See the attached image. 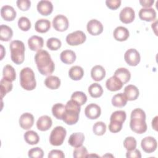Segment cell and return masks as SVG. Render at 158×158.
<instances>
[{
  "instance_id": "30",
  "label": "cell",
  "mask_w": 158,
  "mask_h": 158,
  "mask_svg": "<svg viewBox=\"0 0 158 158\" xmlns=\"http://www.w3.org/2000/svg\"><path fill=\"white\" fill-rule=\"evenodd\" d=\"M44 85L51 89H56L60 85V80L56 76L49 75L44 80Z\"/></svg>"
},
{
  "instance_id": "2",
  "label": "cell",
  "mask_w": 158,
  "mask_h": 158,
  "mask_svg": "<svg viewBox=\"0 0 158 158\" xmlns=\"http://www.w3.org/2000/svg\"><path fill=\"white\" fill-rule=\"evenodd\" d=\"M130 127L133 131L138 134H142L146 131L148 127L146 123V114L143 109L136 108L132 110Z\"/></svg>"
},
{
  "instance_id": "38",
  "label": "cell",
  "mask_w": 158,
  "mask_h": 158,
  "mask_svg": "<svg viewBox=\"0 0 158 158\" xmlns=\"http://www.w3.org/2000/svg\"><path fill=\"white\" fill-rule=\"evenodd\" d=\"M71 99L77 102L80 106H82L87 101V96L83 92L77 91L73 93Z\"/></svg>"
},
{
  "instance_id": "9",
  "label": "cell",
  "mask_w": 158,
  "mask_h": 158,
  "mask_svg": "<svg viewBox=\"0 0 158 158\" xmlns=\"http://www.w3.org/2000/svg\"><path fill=\"white\" fill-rule=\"evenodd\" d=\"M124 59L129 65L136 66L140 62V54L136 49L131 48L125 52Z\"/></svg>"
},
{
  "instance_id": "23",
  "label": "cell",
  "mask_w": 158,
  "mask_h": 158,
  "mask_svg": "<svg viewBox=\"0 0 158 158\" xmlns=\"http://www.w3.org/2000/svg\"><path fill=\"white\" fill-rule=\"evenodd\" d=\"M139 89L133 85H128L124 88V94L128 101H135L139 96Z\"/></svg>"
},
{
  "instance_id": "45",
  "label": "cell",
  "mask_w": 158,
  "mask_h": 158,
  "mask_svg": "<svg viewBox=\"0 0 158 158\" xmlns=\"http://www.w3.org/2000/svg\"><path fill=\"white\" fill-rule=\"evenodd\" d=\"M16 4L18 8L22 11L28 10L31 6V1L29 0H17Z\"/></svg>"
},
{
  "instance_id": "40",
  "label": "cell",
  "mask_w": 158,
  "mask_h": 158,
  "mask_svg": "<svg viewBox=\"0 0 158 158\" xmlns=\"http://www.w3.org/2000/svg\"><path fill=\"white\" fill-rule=\"evenodd\" d=\"M62 45V43L60 40L57 38H50L47 40L46 46L51 51L58 50Z\"/></svg>"
},
{
  "instance_id": "29",
  "label": "cell",
  "mask_w": 158,
  "mask_h": 158,
  "mask_svg": "<svg viewBox=\"0 0 158 158\" xmlns=\"http://www.w3.org/2000/svg\"><path fill=\"white\" fill-rule=\"evenodd\" d=\"M84 75V70L82 67L78 65L72 67L69 70V76L73 80H80Z\"/></svg>"
},
{
  "instance_id": "32",
  "label": "cell",
  "mask_w": 158,
  "mask_h": 158,
  "mask_svg": "<svg viewBox=\"0 0 158 158\" xmlns=\"http://www.w3.org/2000/svg\"><path fill=\"white\" fill-rule=\"evenodd\" d=\"M127 99L124 93H120L115 94L112 99V104L114 107H124L127 103Z\"/></svg>"
},
{
  "instance_id": "43",
  "label": "cell",
  "mask_w": 158,
  "mask_h": 158,
  "mask_svg": "<svg viewBox=\"0 0 158 158\" xmlns=\"http://www.w3.org/2000/svg\"><path fill=\"white\" fill-rule=\"evenodd\" d=\"M28 156L31 158H42L44 156V152L40 148L36 147L28 151Z\"/></svg>"
},
{
  "instance_id": "34",
  "label": "cell",
  "mask_w": 158,
  "mask_h": 158,
  "mask_svg": "<svg viewBox=\"0 0 158 158\" xmlns=\"http://www.w3.org/2000/svg\"><path fill=\"white\" fill-rule=\"evenodd\" d=\"M88 93L92 98H98L102 95L103 89L101 85L98 83H94L89 86Z\"/></svg>"
},
{
  "instance_id": "37",
  "label": "cell",
  "mask_w": 158,
  "mask_h": 158,
  "mask_svg": "<svg viewBox=\"0 0 158 158\" xmlns=\"http://www.w3.org/2000/svg\"><path fill=\"white\" fill-rule=\"evenodd\" d=\"M3 77L13 81L16 78V73L14 67L10 65H6L2 70Z\"/></svg>"
},
{
  "instance_id": "1",
  "label": "cell",
  "mask_w": 158,
  "mask_h": 158,
  "mask_svg": "<svg viewBox=\"0 0 158 158\" xmlns=\"http://www.w3.org/2000/svg\"><path fill=\"white\" fill-rule=\"evenodd\" d=\"M35 61L39 72L43 75H49L55 69V64L49 52L41 49L35 56Z\"/></svg>"
},
{
  "instance_id": "15",
  "label": "cell",
  "mask_w": 158,
  "mask_h": 158,
  "mask_svg": "<svg viewBox=\"0 0 158 158\" xmlns=\"http://www.w3.org/2000/svg\"><path fill=\"white\" fill-rule=\"evenodd\" d=\"M19 125L23 130H29L34 123L33 115L28 112L22 114L19 118Z\"/></svg>"
},
{
  "instance_id": "28",
  "label": "cell",
  "mask_w": 158,
  "mask_h": 158,
  "mask_svg": "<svg viewBox=\"0 0 158 158\" xmlns=\"http://www.w3.org/2000/svg\"><path fill=\"white\" fill-rule=\"evenodd\" d=\"M12 81L9 79H7L4 77H2L0 81V94L1 98L2 99L6 94L10 92L13 87Z\"/></svg>"
},
{
  "instance_id": "19",
  "label": "cell",
  "mask_w": 158,
  "mask_h": 158,
  "mask_svg": "<svg viewBox=\"0 0 158 158\" xmlns=\"http://www.w3.org/2000/svg\"><path fill=\"white\" fill-rule=\"evenodd\" d=\"M52 125V119L48 115L41 116L36 122V127L39 130L41 131L48 130L51 127Z\"/></svg>"
},
{
  "instance_id": "20",
  "label": "cell",
  "mask_w": 158,
  "mask_h": 158,
  "mask_svg": "<svg viewBox=\"0 0 158 158\" xmlns=\"http://www.w3.org/2000/svg\"><path fill=\"white\" fill-rule=\"evenodd\" d=\"M113 35L115 40L118 41H124L128 38L130 33L127 28L119 26L115 28L113 32Z\"/></svg>"
},
{
  "instance_id": "10",
  "label": "cell",
  "mask_w": 158,
  "mask_h": 158,
  "mask_svg": "<svg viewBox=\"0 0 158 158\" xmlns=\"http://www.w3.org/2000/svg\"><path fill=\"white\" fill-rule=\"evenodd\" d=\"M141 146L145 152L151 153L156 150L157 143L154 137L146 136L141 140Z\"/></svg>"
},
{
  "instance_id": "27",
  "label": "cell",
  "mask_w": 158,
  "mask_h": 158,
  "mask_svg": "<svg viewBox=\"0 0 158 158\" xmlns=\"http://www.w3.org/2000/svg\"><path fill=\"white\" fill-rule=\"evenodd\" d=\"M60 59L61 61L65 64H72L76 60V54L74 51L66 49L60 53Z\"/></svg>"
},
{
  "instance_id": "17",
  "label": "cell",
  "mask_w": 158,
  "mask_h": 158,
  "mask_svg": "<svg viewBox=\"0 0 158 158\" xmlns=\"http://www.w3.org/2000/svg\"><path fill=\"white\" fill-rule=\"evenodd\" d=\"M1 15L6 21H12L15 19L17 12L12 6L5 5L1 9Z\"/></svg>"
},
{
  "instance_id": "12",
  "label": "cell",
  "mask_w": 158,
  "mask_h": 158,
  "mask_svg": "<svg viewBox=\"0 0 158 158\" xmlns=\"http://www.w3.org/2000/svg\"><path fill=\"white\" fill-rule=\"evenodd\" d=\"M135 17V12L133 8L131 7H125L123 8L119 14V19L123 23H131Z\"/></svg>"
},
{
  "instance_id": "4",
  "label": "cell",
  "mask_w": 158,
  "mask_h": 158,
  "mask_svg": "<svg viewBox=\"0 0 158 158\" xmlns=\"http://www.w3.org/2000/svg\"><path fill=\"white\" fill-rule=\"evenodd\" d=\"M9 48L12 62L17 65L22 64L25 59V47L24 43L20 40H14L10 42Z\"/></svg>"
},
{
  "instance_id": "25",
  "label": "cell",
  "mask_w": 158,
  "mask_h": 158,
  "mask_svg": "<svg viewBox=\"0 0 158 158\" xmlns=\"http://www.w3.org/2000/svg\"><path fill=\"white\" fill-rule=\"evenodd\" d=\"M114 75L118 78L123 85L128 83L131 78V73L130 71L127 69L123 67L117 69L115 71Z\"/></svg>"
},
{
  "instance_id": "24",
  "label": "cell",
  "mask_w": 158,
  "mask_h": 158,
  "mask_svg": "<svg viewBox=\"0 0 158 158\" xmlns=\"http://www.w3.org/2000/svg\"><path fill=\"white\" fill-rule=\"evenodd\" d=\"M91 76L93 80L96 81H101L106 76V70L104 68L100 65H95L91 69Z\"/></svg>"
},
{
  "instance_id": "3",
  "label": "cell",
  "mask_w": 158,
  "mask_h": 158,
  "mask_svg": "<svg viewBox=\"0 0 158 158\" xmlns=\"http://www.w3.org/2000/svg\"><path fill=\"white\" fill-rule=\"evenodd\" d=\"M80 106L77 102L70 99L65 105V111L62 117V120L67 125L75 124L79 118Z\"/></svg>"
},
{
  "instance_id": "18",
  "label": "cell",
  "mask_w": 158,
  "mask_h": 158,
  "mask_svg": "<svg viewBox=\"0 0 158 158\" xmlns=\"http://www.w3.org/2000/svg\"><path fill=\"white\" fill-rule=\"evenodd\" d=\"M28 44L30 49L31 51H39L43 47L44 40L41 36L33 35L28 39Z\"/></svg>"
},
{
  "instance_id": "35",
  "label": "cell",
  "mask_w": 158,
  "mask_h": 158,
  "mask_svg": "<svg viewBox=\"0 0 158 158\" xmlns=\"http://www.w3.org/2000/svg\"><path fill=\"white\" fill-rule=\"evenodd\" d=\"M65 111V106L62 103H56L52 107V113L57 119L62 120L63 115Z\"/></svg>"
},
{
  "instance_id": "13",
  "label": "cell",
  "mask_w": 158,
  "mask_h": 158,
  "mask_svg": "<svg viewBox=\"0 0 158 158\" xmlns=\"http://www.w3.org/2000/svg\"><path fill=\"white\" fill-rule=\"evenodd\" d=\"M85 114L86 117L89 119H96L101 115V109L98 104L91 103L85 107Z\"/></svg>"
},
{
  "instance_id": "11",
  "label": "cell",
  "mask_w": 158,
  "mask_h": 158,
  "mask_svg": "<svg viewBox=\"0 0 158 158\" xmlns=\"http://www.w3.org/2000/svg\"><path fill=\"white\" fill-rule=\"evenodd\" d=\"M86 29L90 35L97 36L103 31V25L99 20L91 19L87 23Z\"/></svg>"
},
{
  "instance_id": "48",
  "label": "cell",
  "mask_w": 158,
  "mask_h": 158,
  "mask_svg": "<svg viewBox=\"0 0 158 158\" xmlns=\"http://www.w3.org/2000/svg\"><path fill=\"white\" fill-rule=\"evenodd\" d=\"M48 157V158H64L65 155L61 150L53 149L49 152Z\"/></svg>"
},
{
  "instance_id": "50",
  "label": "cell",
  "mask_w": 158,
  "mask_h": 158,
  "mask_svg": "<svg viewBox=\"0 0 158 158\" xmlns=\"http://www.w3.org/2000/svg\"><path fill=\"white\" fill-rule=\"evenodd\" d=\"M139 2L144 8H151L154 3V0H140Z\"/></svg>"
},
{
  "instance_id": "36",
  "label": "cell",
  "mask_w": 158,
  "mask_h": 158,
  "mask_svg": "<svg viewBox=\"0 0 158 158\" xmlns=\"http://www.w3.org/2000/svg\"><path fill=\"white\" fill-rule=\"evenodd\" d=\"M126 117L127 114L124 110H116L110 115V122L123 124L126 120Z\"/></svg>"
},
{
  "instance_id": "51",
  "label": "cell",
  "mask_w": 158,
  "mask_h": 158,
  "mask_svg": "<svg viewBox=\"0 0 158 158\" xmlns=\"http://www.w3.org/2000/svg\"><path fill=\"white\" fill-rule=\"evenodd\" d=\"M157 116H156L152 120V127L154 130H155L156 131H157Z\"/></svg>"
},
{
  "instance_id": "16",
  "label": "cell",
  "mask_w": 158,
  "mask_h": 158,
  "mask_svg": "<svg viewBox=\"0 0 158 158\" xmlns=\"http://www.w3.org/2000/svg\"><path fill=\"white\" fill-rule=\"evenodd\" d=\"M139 17L146 22L154 21L156 19V12L153 8H142L139 12Z\"/></svg>"
},
{
  "instance_id": "41",
  "label": "cell",
  "mask_w": 158,
  "mask_h": 158,
  "mask_svg": "<svg viewBox=\"0 0 158 158\" xmlns=\"http://www.w3.org/2000/svg\"><path fill=\"white\" fill-rule=\"evenodd\" d=\"M17 24L19 28L23 31H27L31 28V22L26 17H21L19 18Z\"/></svg>"
},
{
  "instance_id": "44",
  "label": "cell",
  "mask_w": 158,
  "mask_h": 158,
  "mask_svg": "<svg viewBox=\"0 0 158 158\" xmlns=\"http://www.w3.org/2000/svg\"><path fill=\"white\" fill-rule=\"evenodd\" d=\"M88 155V151L85 146H80L76 148L73 153V156L75 158H84L86 157Z\"/></svg>"
},
{
  "instance_id": "46",
  "label": "cell",
  "mask_w": 158,
  "mask_h": 158,
  "mask_svg": "<svg viewBox=\"0 0 158 158\" xmlns=\"http://www.w3.org/2000/svg\"><path fill=\"white\" fill-rule=\"evenodd\" d=\"M106 4L107 7L111 10H116L121 4L120 0H107L106 1Z\"/></svg>"
},
{
  "instance_id": "6",
  "label": "cell",
  "mask_w": 158,
  "mask_h": 158,
  "mask_svg": "<svg viewBox=\"0 0 158 158\" xmlns=\"http://www.w3.org/2000/svg\"><path fill=\"white\" fill-rule=\"evenodd\" d=\"M66 135L67 131L63 127H56L51 132L49 136V143L52 146H60L63 144Z\"/></svg>"
},
{
  "instance_id": "14",
  "label": "cell",
  "mask_w": 158,
  "mask_h": 158,
  "mask_svg": "<svg viewBox=\"0 0 158 158\" xmlns=\"http://www.w3.org/2000/svg\"><path fill=\"white\" fill-rule=\"evenodd\" d=\"M37 10L41 15L48 16L52 13L53 10V5L49 1H40L37 4Z\"/></svg>"
},
{
  "instance_id": "21",
  "label": "cell",
  "mask_w": 158,
  "mask_h": 158,
  "mask_svg": "<svg viewBox=\"0 0 158 158\" xmlns=\"http://www.w3.org/2000/svg\"><path fill=\"white\" fill-rule=\"evenodd\" d=\"M85 141V135L82 133H72L68 140L69 144L75 148L81 146Z\"/></svg>"
},
{
  "instance_id": "33",
  "label": "cell",
  "mask_w": 158,
  "mask_h": 158,
  "mask_svg": "<svg viewBox=\"0 0 158 158\" xmlns=\"http://www.w3.org/2000/svg\"><path fill=\"white\" fill-rule=\"evenodd\" d=\"M23 137L26 143L31 145L36 144L40 141V137L38 133L33 130H28L26 131Z\"/></svg>"
},
{
  "instance_id": "22",
  "label": "cell",
  "mask_w": 158,
  "mask_h": 158,
  "mask_svg": "<svg viewBox=\"0 0 158 158\" xmlns=\"http://www.w3.org/2000/svg\"><path fill=\"white\" fill-rule=\"evenodd\" d=\"M123 85V84L122 82L114 75L107 79L106 82V86L107 89L110 91L120 90L122 88Z\"/></svg>"
},
{
  "instance_id": "7",
  "label": "cell",
  "mask_w": 158,
  "mask_h": 158,
  "mask_svg": "<svg viewBox=\"0 0 158 158\" xmlns=\"http://www.w3.org/2000/svg\"><path fill=\"white\" fill-rule=\"evenodd\" d=\"M86 40V35L81 30L69 33L66 36V42L70 46H78L83 44Z\"/></svg>"
},
{
  "instance_id": "47",
  "label": "cell",
  "mask_w": 158,
  "mask_h": 158,
  "mask_svg": "<svg viewBox=\"0 0 158 158\" xmlns=\"http://www.w3.org/2000/svg\"><path fill=\"white\" fill-rule=\"evenodd\" d=\"M122 123H118L113 122H110V123L109 125V130L110 132L116 133L119 132L122 130Z\"/></svg>"
},
{
  "instance_id": "52",
  "label": "cell",
  "mask_w": 158,
  "mask_h": 158,
  "mask_svg": "<svg viewBox=\"0 0 158 158\" xmlns=\"http://www.w3.org/2000/svg\"><path fill=\"white\" fill-rule=\"evenodd\" d=\"M157 21L156 20V22L154 23H153L152 25H151V27H152V28L154 30V33L155 34L157 35V32H156V30H157Z\"/></svg>"
},
{
  "instance_id": "8",
  "label": "cell",
  "mask_w": 158,
  "mask_h": 158,
  "mask_svg": "<svg viewBox=\"0 0 158 158\" xmlns=\"http://www.w3.org/2000/svg\"><path fill=\"white\" fill-rule=\"evenodd\" d=\"M69 22L68 19L64 15H56L52 20L53 28L57 31H64L69 28Z\"/></svg>"
},
{
  "instance_id": "53",
  "label": "cell",
  "mask_w": 158,
  "mask_h": 158,
  "mask_svg": "<svg viewBox=\"0 0 158 158\" xmlns=\"http://www.w3.org/2000/svg\"><path fill=\"white\" fill-rule=\"evenodd\" d=\"M1 54H2V56H1V60H2L3 57H4V54H3V52H2V51H4V47L2 45H1Z\"/></svg>"
},
{
  "instance_id": "31",
  "label": "cell",
  "mask_w": 158,
  "mask_h": 158,
  "mask_svg": "<svg viewBox=\"0 0 158 158\" xmlns=\"http://www.w3.org/2000/svg\"><path fill=\"white\" fill-rule=\"evenodd\" d=\"M13 36L12 28L6 25H1L0 27V40L2 41H9Z\"/></svg>"
},
{
  "instance_id": "49",
  "label": "cell",
  "mask_w": 158,
  "mask_h": 158,
  "mask_svg": "<svg viewBox=\"0 0 158 158\" xmlns=\"http://www.w3.org/2000/svg\"><path fill=\"white\" fill-rule=\"evenodd\" d=\"M126 157L127 158H141V154L138 149H135L131 151H127L126 153Z\"/></svg>"
},
{
  "instance_id": "39",
  "label": "cell",
  "mask_w": 158,
  "mask_h": 158,
  "mask_svg": "<svg viewBox=\"0 0 158 158\" xmlns=\"http://www.w3.org/2000/svg\"><path fill=\"white\" fill-rule=\"evenodd\" d=\"M93 131L94 134L98 136L103 135L106 131V125L101 121L96 122L93 127Z\"/></svg>"
},
{
  "instance_id": "42",
  "label": "cell",
  "mask_w": 158,
  "mask_h": 158,
  "mask_svg": "<svg viewBox=\"0 0 158 158\" xmlns=\"http://www.w3.org/2000/svg\"><path fill=\"white\" fill-rule=\"evenodd\" d=\"M136 145L137 142L134 137H127L123 141V146L127 151H131L136 149Z\"/></svg>"
},
{
  "instance_id": "26",
  "label": "cell",
  "mask_w": 158,
  "mask_h": 158,
  "mask_svg": "<svg viewBox=\"0 0 158 158\" xmlns=\"http://www.w3.org/2000/svg\"><path fill=\"white\" fill-rule=\"evenodd\" d=\"M51 28V22L48 19H41L38 20L35 24V30L41 33H46Z\"/></svg>"
},
{
  "instance_id": "5",
  "label": "cell",
  "mask_w": 158,
  "mask_h": 158,
  "mask_svg": "<svg viewBox=\"0 0 158 158\" xmlns=\"http://www.w3.org/2000/svg\"><path fill=\"white\" fill-rule=\"evenodd\" d=\"M20 84L27 91L33 90L36 86L35 73L30 67H25L20 72Z\"/></svg>"
}]
</instances>
